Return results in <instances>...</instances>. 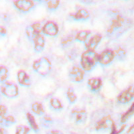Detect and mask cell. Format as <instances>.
<instances>
[{
	"instance_id": "obj_15",
	"label": "cell",
	"mask_w": 134,
	"mask_h": 134,
	"mask_svg": "<svg viewBox=\"0 0 134 134\" xmlns=\"http://www.w3.org/2000/svg\"><path fill=\"white\" fill-rule=\"evenodd\" d=\"M32 41H33L34 42V50L36 52H41L44 50V46H45V40L42 35L39 34L36 36Z\"/></svg>"
},
{
	"instance_id": "obj_31",
	"label": "cell",
	"mask_w": 134,
	"mask_h": 134,
	"mask_svg": "<svg viewBox=\"0 0 134 134\" xmlns=\"http://www.w3.org/2000/svg\"><path fill=\"white\" fill-rule=\"evenodd\" d=\"M7 113V108L3 105H0V117H5Z\"/></svg>"
},
{
	"instance_id": "obj_8",
	"label": "cell",
	"mask_w": 134,
	"mask_h": 134,
	"mask_svg": "<svg viewBox=\"0 0 134 134\" xmlns=\"http://www.w3.org/2000/svg\"><path fill=\"white\" fill-rule=\"evenodd\" d=\"M133 98V87L131 86L127 89L122 92L117 97V101L119 103L125 104L130 102Z\"/></svg>"
},
{
	"instance_id": "obj_10",
	"label": "cell",
	"mask_w": 134,
	"mask_h": 134,
	"mask_svg": "<svg viewBox=\"0 0 134 134\" xmlns=\"http://www.w3.org/2000/svg\"><path fill=\"white\" fill-rule=\"evenodd\" d=\"M42 32L49 36H55L58 33V25L53 21H48L42 27Z\"/></svg>"
},
{
	"instance_id": "obj_28",
	"label": "cell",
	"mask_w": 134,
	"mask_h": 134,
	"mask_svg": "<svg viewBox=\"0 0 134 134\" xmlns=\"http://www.w3.org/2000/svg\"><path fill=\"white\" fill-rule=\"evenodd\" d=\"M30 131V129L24 125H20L17 127L15 134H27Z\"/></svg>"
},
{
	"instance_id": "obj_11",
	"label": "cell",
	"mask_w": 134,
	"mask_h": 134,
	"mask_svg": "<svg viewBox=\"0 0 134 134\" xmlns=\"http://www.w3.org/2000/svg\"><path fill=\"white\" fill-rule=\"evenodd\" d=\"M15 8L22 12H27L34 6V2L30 0H21L14 2Z\"/></svg>"
},
{
	"instance_id": "obj_21",
	"label": "cell",
	"mask_w": 134,
	"mask_h": 134,
	"mask_svg": "<svg viewBox=\"0 0 134 134\" xmlns=\"http://www.w3.org/2000/svg\"><path fill=\"white\" fill-rule=\"evenodd\" d=\"M32 110L34 113L36 114L37 115L41 116L44 114V109L42 105L40 103L36 102L32 104Z\"/></svg>"
},
{
	"instance_id": "obj_3",
	"label": "cell",
	"mask_w": 134,
	"mask_h": 134,
	"mask_svg": "<svg viewBox=\"0 0 134 134\" xmlns=\"http://www.w3.org/2000/svg\"><path fill=\"white\" fill-rule=\"evenodd\" d=\"M32 68L36 72L45 76L48 75L51 70V63L47 58L42 57L34 62Z\"/></svg>"
},
{
	"instance_id": "obj_17",
	"label": "cell",
	"mask_w": 134,
	"mask_h": 134,
	"mask_svg": "<svg viewBox=\"0 0 134 134\" xmlns=\"http://www.w3.org/2000/svg\"><path fill=\"white\" fill-rule=\"evenodd\" d=\"M90 14L86 9H81L78 11L75 14L72 15V18L76 21H82V20H87L89 18Z\"/></svg>"
},
{
	"instance_id": "obj_6",
	"label": "cell",
	"mask_w": 134,
	"mask_h": 134,
	"mask_svg": "<svg viewBox=\"0 0 134 134\" xmlns=\"http://www.w3.org/2000/svg\"><path fill=\"white\" fill-rule=\"evenodd\" d=\"M85 77V71L79 66H74L69 72V79L72 82H81Z\"/></svg>"
},
{
	"instance_id": "obj_23",
	"label": "cell",
	"mask_w": 134,
	"mask_h": 134,
	"mask_svg": "<svg viewBox=\"0 0 134 134\" xmlns=\"http://www.w3.org/2000/svg\"><path fill=\"white\" fill-rule=\"evenodd\" d=\"M66 97L70 104H73L76 102L77 97H76V95L75 94L73 88H70V87L68 88L66 92Z\"/></svg>"
},
{
	"instance_id": "obj_9",
	"label": "cell",
	"mask_w": 134,
	"mask_h": 134,
	"mask_svg": "<svg viewBox=\"0 0 134 134\" xmlns=\"http://www.w3.org/2000/svg\"><path fill=\"white\" fill-rule=\"evenodd\" d=\"M42 30V27L40 24H34L26 27V32L28 38L30 40H32L36 36L41 34Z\"/></svg>"
},
{
	"instance_id": "obj_33",
	"label": "cell",
	"mask_w": 134,
	"mask_h": 134,
	"mask_svg": "<svg viewBox=\"0 0 134 134\" xmlns=\"http://www.w3.org/2000/svg\"><path fill=\"white\" fill-rule=\"evenodd\" d=\"M7 34V30L3 27H0V38L5 36Z\"/></svg>"
},
{
	"instance_id": "obj_20",
	"label": "cell",
	"mask_w": 134,
	"mask_h": 134,
	"mask_svg": "<svg viewBox=\"0 0 134 134\" xmlns=\"http://www.w3.org/2000/svg\"><path fill=\"white\" fill-rule=\"evenodd\" d=\"M90 34L91 32L88 30L81 31L75 37V40L76 41L80 42H85L87 40V38Z\"/></svg>"
},
{
	"instance_id": "obj_34",
	"label": "cell",
	"mask_w": 134,
	"mask_h": 134,
	"mask_svg": "<svg viewBox=\"0 0 134 134\" xmlns=\"http://www.w3.org/2000/svg\"><path fill=\"white\" fill-rule=\"evenodd\" d=\"M47 134H63V133L59 131H50L47 133Z\"/></svg>"
},
{
	"instance_id": "obj_19",
	"label": "cell",
	"mask_w": 134,
	"mask_h": 134,
	"mask_svg": "<svg viewBox=\"0 0 134 134\" xmlns=\"http://www.w3.org/2000/svg\"><path fill=\"white\" fill-rule=\"evenodd\" d=\"M15 119L13 116H8V117H3L1 118V121H0V124L4 127H8L11 126V125H14L15 124Z\"/></svg>"
},
{
	"instance_id": "obj_26",
	"label": "cell",
	"mask_w": 134,
	"mask_h": 134,
	"mask_svg": "<svg viewBox=\"0 0 134 134\" xmlns=\"http://www.w3.org/2000/svg\"><path fill=\"white\" fill-rule=\"evenodd\" d=\"M9 75V72L6 67L0 66V82L6 81Z\"/></svg>"
},
{
	"instance_id": "obj_30",
	"label": "cell",
	"mask_w": 134,
	"mask_h": 134,
	"mask_svg": "<svg viewBox=\"0 0 134 134\" xmlns=\"http://www.w3.org/2000/svg\"><path fill=\"white\" fill-rule=\"evenodd\" d=\"M125 127H126V126H125V125H123V126H122V127L121 128L120 130H117V128H116L115 125H114L113 127H111V134H119L120 133H121L122 131H124V129L125 128Z\"/></svg>"
},
{
	"instance_id": "obj_27",
	"label": "cell",
	"mask_w": 134,
	"mask_h": 134,
	"mask_svg": "<svg viewBox=\"0 0 134 134\" xmlns=\"http://www.w3.org/2000/svg\"><path fill=\"white\" fill-rule=\"evenodd\" d=\"M133 104L132 105V106L131 107V108L128 110L127 112H125L123 115L121 116V122L124 124L128 119H130V117L133 115Z\"/></svg>"
},
{
	"instance_id": "obj_12",
	"label": "cell",
	"mask_w": 134,
	"mask_h": 134,
	"mask_svg": "<svg viewBox=\"0 0 134 134\" xmlns=\"http://www.w3.org/2000/svg\"><path fill=\"white\" fill-rule=\"evenodd\" d=\"M72 118L77 124H83L87 120V114L83 109H75L72 111Z\"/></svg>"
},
{
	"instance_id": "obj_7",
	"label": "cell",
	"mask_w": 134,
	"mask_h": 134,
	"mask_svg": "<svg viewBox=\"0 0 134 134\" xmlns=\"http://www.w3.org/2000/svg\"><path fill=\"white\" fill-rule=\"evenodd\" d=\"M115 58L113 50H105L99 55H98V62L102 66L109 64Z\"/></svg>"
},
{
	"instance_id": "obj_5",
	"label": "cell",
	"mask_w": 134,
	"mask_h": 134,
	"mask_svg": "<svg viewBox=\"0 0 134 134\" xmlns=\"http://www.w3.org/2000/svg\"><path fill=\"white\" fill-rule=\"evenodd\" d=\"M115 125L114 122L111 119V116H106L98 121L95 124V130L98 131H107L111 130V127Z\"/></svg>"
},
{
	"instance_id": "obj_22",
	"label": "cell",
	"mask_w": 134,
	"mask_h": 134,
	"mask_svg": "<svg viewBox=\"0 0 134 134\" xmlns=\"http://www.w3.org/2000/svg\"><path fill=\"white\" fill-rule=\"evenodd\" d=\"M50 105L51 108L55 111H60L61 109H63V105L60 101L56 98H53L50 100Z\"/></svg>"
},
{
	"instance_id": "obj_2",
	"label": "cell",
	"mask_w": 134,
	"mask_h": 134,
	"mask_svg": "<svg viewBox=\"0 0 134 134\" xmlns=\"http://www.w3.org/2000/svg\"><path fill=\"white\" fill-rule=\"evenodd\" d=\"M98 63V54L92 50H87L81 56V66L82 70L91 71Z\"/></svg>"
},
{
	"instance_id": "obj_4",
	"label": "cell",
	"mask_w": 134,
	"mask_h": 134,
	"mask_svg": "<svg viewBox=\"0 0 134 134\" xmlns=\"http://www.w3.org/2000/svg\"><path fill=\"white\" fill-rule=\"evenodd\" d=\"M1 92L6 97L12 99L18 95V88L12 82H5L1 87Z\"/></svg>"
},
{
	"instance_id": "obj_32",
	"label": "cell",
	"mask_w": 134,
	"mask_h": 134,
	"mask_svg": "<svg viewBox=\"0 0 134 134\" xmlns=\"http://www.w3.org/2000/svg\"><path fill=\"white\" fill-rule=\"evenodd\" d=\"M72 38H65V39H64V40L62 41L61 44H62L63 46H66L67 44H70V43L72 42Z\"/></svg>"
},
{
	"instance_id": "obj_35",
	"label": "cell",
	"mask_w": 134,
	"mask_h": 134,
	"mask_svg": "<svg viewBox=\"0 0 134 134\" xmlns=\"http://www.w3.org/2000/svg\"><path fill=\"white\" fill-rule=\"evenodd\" d=\"M0 134H7L6 131L3 128H0Z\"/></svg>"
},
{
	"instance_id": "obj_25",
	"label": "cell",
	"mask_w": 134,
	"mask_h": 134,
	"mask_svg": "<svg viewBox=\"0 0 134 134\" xmlns=\"http://www.w3.org/2000/svg\"><path fill=\"white\" fill-rule=\"evenodd\" d=\"M113 52H114L115 57L119 60H124L126 57V52H125V50L121 48L113 51Z\"/></svg>"
},
{
	"instance_id": "obj_24",
	"label": "cell",
	"mask_w": 134,
	"mask_h": 134,
	"mask_svg": "<svg viewBox=\"0 0 134 134\" xmlns=\"http://www.w3.org/2000/svg\"><path fill=\"white\" fill-rule=\"evenodd\" d=\"M41 124L43 127L46 128L50 127L52 124H54V121L52 119V117H50V116H44L41 119Z\"/></svg>"
},
{
	"instance_id": "obj_1",
	"label": "cell",
	"mask_w": 134,
	"mask_h": 134,
	"mask_svg": "<svg viewBox=\"0 0 134 134\" xmlns=\"http://www.w3.org/2000/svg\"><path fill=\"white\" fill-rule=\"evenodd\" d=\"M132 25L131 20L125 18L124 17L117 15L114 20H112L111 24L107 30V36L109 38L116 39L121 34L130 29Z\"/></svg>"
},
{
	"instance_id": "obj_29",
	"label": "cell",
	"mask_w": 134,
	"mask_h": 134,
	"mask_svg": "<svg viewBox=\"0 0 134 134\" xmlns=\"http://www.w3.org/2000/svg\"><path fill=\"white\" fill-rule=\"evenodd\" d=\"M59 1H49L47 2V6L50 10H55L59 5Z\"/></svg>"
},
{
	"instance_id": "obj_18",
	"label": "cell",
	"mask_w": 134,
	"mask_h": 134,
	"mask_svg": "<svg viewBox=\"0 0 134 134\" xmlns=\"http://www.w3.org/2000/svg\"><path fill=\"white\" fill-rule=\"evenodd\" d=\"M26 117H27V121H28L30 125L31 129H32L36 133H38L40 130H39V127H38V124L36 121L34 117L30 113H27L26 114Z\"/></svg>"
},
{
	"instance_id": "obj_16",
	"label": "cell",
	"mask_w": 134,
	"mask_h": 134,
	"mask_svg": "<svg viewBox=\"0 0 134 134\" xmlns=\"http://www.w3.org/2000/svg\"><path fill=\"white\" fill-rule=\"evenodd\" d=\"M18 82L20 85L23 86V87H30V78L24 70H20L18 72Z\"/></svg>"
},
{
	"instance_id": "obj_13",
	"label": "cell",
	"mask_w": 134,
	"mask_h": 134,
	"mask_svg": "<svg viewBox=\"0 0 134 134\" xmlns=\"http://www.w3.org/2000/svg\"><path fill=\"white\" fill-rule=\"evenodd\" d=\"M87 85L91 91L97 93L99 91L102 87V81L99 78H93L88 80Z\"/></svg>"
},
{
	"instance_id": "obj_14",
	"label": "cell",
	"mask_w": 134,
	"mask_h": 134,
	"mask_svg": "<svg viewBox=\"0 0 134 134\" xmlns=\"http://www.w3.org/2000/svg\"><path fill=\"white\" fill-rule=\"evenodd\" d=\"M102 39V36L99 34H96L92 38H91L87 42L85 43V47L87 50H92L94 51V50L96 48L97 46L99 45L100 40Z\"/></svg>"
}]
</instances>
